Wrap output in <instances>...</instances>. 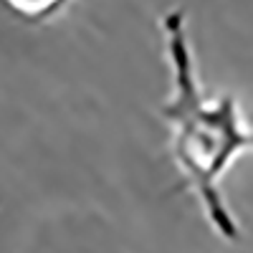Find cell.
I'll use <instances>...</instances> for the list:
<instances>
[{
	"label": "cell",
	"instance_id": "obj_1",
	"mask_svg": "<svg viewBox=\"0 0 253 253\" xmlns=\"http://www.w3.org/2000/svg\"><path fill=\"white\" fill-rule=\"evenodd\" d=\"M160 31L170 69V96L160 107V117L170 129L172 162L187 190L195 193L210 228L225 241H238L241 228L225 205L220 180L238 155L253 147V129L243 124L236 96L208 99L203 94L185 10H165Z\"/></svg>",
	"mask_w": 253,
	"mask_h": 253
},
{
	"label": "cell",
	"instance_id": "obj_2",
	"mask_svg": "<svg viewBox=\"0 0 253 253\" xmlns=\"http://www.w3.org/2000/svg\"><path fill=\"white\" fill-rule=\"evenodd\" d=\"M0 3L26 23H43V20L58 15L69 5V0H0Z\"/></svg>",
	"mask_w": 253,
	"mask_h": 253
}]
</instances>
